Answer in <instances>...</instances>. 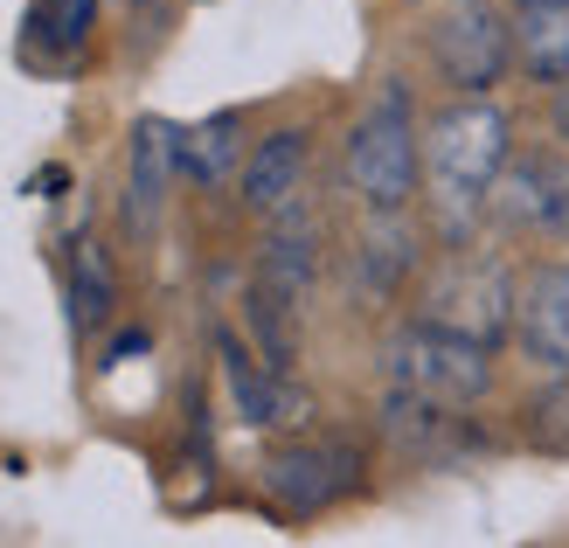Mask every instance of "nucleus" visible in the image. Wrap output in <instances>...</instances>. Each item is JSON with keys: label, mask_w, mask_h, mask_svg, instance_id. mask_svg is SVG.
I'll use <instances>...</instances> for the list:
<instances>
[{"label": "nucleus", "mask_w": 569, "mask_h": 548, "mask_svg": "<svg viewBox=\"0 0 569 548\" xmlns=\"http://www.w3.org/2000/svg\"><path fill=\"white\" fill-rule=\"evenodd\" d=\"M431 63H438V77L451 91L479 98V91H493L507 77V63H515V28H507V14L493 0H451V8L431 21Z\"/></svg>", "instance_id": "39448f33"}, {"label": "nucleus", "mask_w": 569, "mask_h": 548, "mask_svg": "<svg viewBox=\"0 0 569 548\" xmlns=\"http://www.w3.org/2000/svg\"><path fill=\"white\" fill-rule=\"evenodd\" d=\"M423 175V147H417V111L403 83H382L376 104L355 119L348 132V188L361 195L368 216H403Z\"/></svg>", "instance_id": "f03ea898"}, {"label": "nucleus", "mask_w": 569, "mask_h": 548, "mask_svg": "<svg viewBox=\"0 0 569 548\" xmlns=\"http://www.w3.org/2000/svg\"><path fill=\"white\" fill-rule=\"evenodd\" d=\"M556 119H562V139H569V98H562V111H556Z\"/></svg>", "instance_id": "aec40b11"}, {"label": "nucleus", "mask_w": 569, "mask_h": 548, "mask_svg": "<svg viewBox=\"0 0 569 548\" xmlns=\"http://www.w3.org/2000/svg\"><path fill=\"white\" fill-rule=\"evenodd\" d=\"M361 486V451L340 445V438H306V445H284L264 458V494L306 521V514H327L333 500H348Z\"/></svg>", "instance_id": "423d86ee"}, {"label": "nucleus", "mask_w": 569, "mask_h": 548, "mask_svg": "<svg viewBox=\"0 0 569 548\" xmlns=\"http://www.w3.org/2000/svg\"><path fill=\"white\" fill-rule=\"evenodd\" d=\"M382 375H389V389H403V396L445 402V410H472V402L493 389V348H479L466 333H445L431 320H410V327L389 333Z\"/></svg>", "instance_id": "7ed1b4c3"}, {"label": "nucleus", "mask_w": 569, "mask_h": 548, "mask_svg": "<svg viewBox=\"0 0 569 548\" xmlns=\"http://www.w3.org/2000/svg\"><path fill=\"white\" fill-rule=\"evenodd\" d=\"M528 438L542 445V451H562V458H569V375L528 402Z\"/></svg>", "instance_id": "6ab92c4d"}, {"label": "nucleus", "mask_w": 569, "mask_h": 548, "mask_svg": "<svg viewBox=\"0 0 569 548\" xmlns=\"http://www.w3.org/2000/svg\"><path fill=\"white\" fill-rule=\"evenodd\" d=\"M91 21H98V0H42L28 28H36V49H83Z\"/></svg>", "instance_id": "a211bd4d"}, {"label": "nucleus", "mask_w": 569, "mask_h": 548, "mask_svg": "<svg viewBox=\"0 0 569 548\" xmlns=\"http://www.w3.org/2000/svg\"><path fill=\"white\" fill-rule=\"evenodd\" d=\"M515 292L521 285L507 278L493 257L459 250V257H445V265L423 278L417 320H431L445 333H466V340H479V348H500V340L515 333Z\"/></svg>", "instance_id": "20e7f679"}, {"label": "nucleus", "mask_w": 569, "mask_h": 548, "mask_svg": "<svg viewBox=\"0 0 569 548\" xmlns=\"http://www.w3.org/2000/svg\"><path fill=\"white\" fill-rule=\"evenodd\" d=\"M111 306H119V271H111L98 237H83L70 250V320H77V333H98L111 320Z\"/></svg>", "instance_id": "2eb2a0df"}, {"label": "nucleus", "mask_w": 569, "mask_h": 548, "mask_svg": "<svg viewBox=\"0 0 569 548\" xmlns=\"http://www.w3.org/2000/svg\"><path fill=\"white\" fill-rule=\"evenodd\" d=\"M515 333L528 361L569 375V265H535L515 292Z\"/></svg>", "instance_id": "6e6552de"}, {"label": "nucleus", "mask_w": 569, "mask_h": 548, "mask_svg": "<svg viewBox=\"0 0 569 548\" xmlns=\"http://www.w3.org/2000/svg\"><path fill=\"white\" fill-rule=\"evenodd\" d=\"M493 216L507 229H535V237H562L569 243V160L549 153H507L500 181H493Z\"/></svg>", "instance_id": "0eeeda50"}, {"label": "nucleus", "mask_w": 569, "mask_h": 548, "mask_svg": "<svg viewBox=\"0 0 569 548\" xmlns=\"http://www.w3.org/2000/svg\"><path fill=\"white\" fill-rule=\"evenodd\" d=\"M222 382H230V396H237V417L243 424H258V430H292V424H306V410L312 402L284 382V368H258L237 340H222Z\"/></svg>", "instance_id": "9d476101"}, {"label": "nucleus", "mask_w": 569, "mask_h": 548, "mask_svg": "<svg viewBox=\"0 0 569 548\" xmlns=\"http://www.w3.org/2000/svg\"><path fill=\"white\" fill-rule=\"evenodd\" d=\"M312 271H320V222H312L299 201L292 209H278L271 237H264V265H258V292L299 306L312 292Z\"/></svg>", "instance_id": "9b49d317"}, {"label": "nucleus", "mask_w": 569, "mask_h": 548, "mask_svg": "<svg viewBox=\"0 0 569 548\" xmlns=\"http://www.w3.org/2000/svg\"><path fill=\"white\" fill-rule=\"evenodd\" d=\"M132 8H153V0H132Z\"/></svg>", "instance_id": "412c9836"}, {"label": "nucleus", "mask_w": 569, "mask_h": 548, "mask_svg": "<svg viewBox=\"0 0 569 548\" xmlns=\"http://www.w3.org/2000/svg\"><path fill=\"white\" fill-rule=\"evenodd\" d=\"M382 430H389V438L403 445L410 458H423V466H445V458H459V451L479 445L459 410H445V402H423V396H403V389H389Z\"/></svg>", "instance_id": "f8f14e48"}, {"label": "nucleus", "mask_w": 569, "mask_h": 548, "mask_svg": "<svg viewBox=\"0 0 569 548\" xmlns=\"http://www.w3.org/2000/svg\"><path fill=\"white\" fill-rule=\"evenodd\" d=\"M243 119L237 111H216V119H202L194 132H181V175H194V181H222L237 167V153H243Z\"/></svg>", "instance_id": "dca6fc26"}, {"label": "nucleus", "mask_w": 569, "mask_h": 548, "mask_svg": "<svg viewBox=\"0 0 569 548\" xmlns=\"http://www.w3.org/2000/svg\"><path fill=\"white\" fill-rule=\"evenodd\" d=\"M410 271V237H403V222L396 216H382V229L376 237H361L355 243V285L368 299H382V292H396V278Z\"/></svg>", "instance_id": "f3484780"}, {"label": "nucleus", "mask_w": 569, "mask_h": 548, "mask_svg": "<svg viewBox=\"0 0 569 548\" xmlns=\"http://www.w3.org/2000/svg\"><path fill=\"white\" fill-rule=\"evenodd\" d=\"M299 181H306V132H271L258 139V153L243 160V201L258 216H278V209H292L299 201Z\"/></svg>", "instance_id": "4468645a"}, {"label": "nucleus", "mask_w": 569, "mask_h": 548, "mask_svg": "<svg viewBox=\"0 0 569 548\" xmlns=\"http://www.w3.org/2000/svg\"><path fill=\"white\" fill-rule=\"evenodd\" d=\"M515 139H507V111L487 104V91L459 104H445L431 126H423V188H431V209L445 222V237H466L479 222V209H493V181Z\"/></svg>", "instance_id": "f257e3e1"}, {"label": "nucleus", "mask_w": 569, "mask_h": 548, "mask_svg": "<svg viewBox=\"0 0 569 548\" xmlns=\"http://www.w3.org/2000/svg\"><path fill=\"white\" fill-rule=\"evenodd\" d=\"M515 63L535 83H569V0H515Z\"/></svg>", "instance_id": "ddd939ff"}, {"label": "nucleus", "mask_w": 569, "mask_h": 548, "mask_svg": "<svg viewBox=\"0 0 569 548\" xmlns=\"http://www.w3.org/2000/svg\"><path fill=\"white\" fill-rule=\"evenodd\" d=\"M181 175V132L167 119H139L132 126V167H126V222L147 237L160 222V201Z\"/></svg>", "instance_id": "1a4fd4ad"}]
</instances>
